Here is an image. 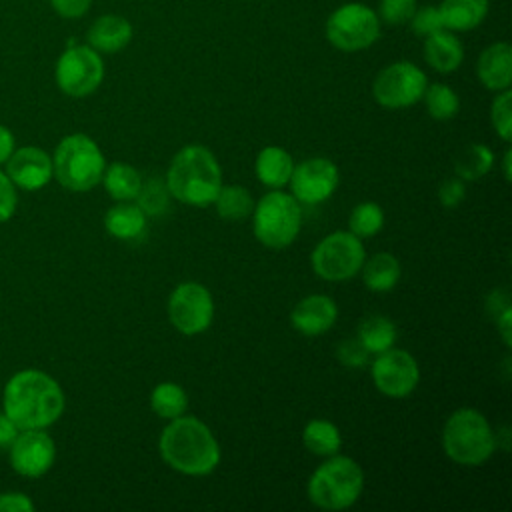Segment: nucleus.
<instances>
[{"instance_id": "1", "label": "nucleus", "mask_w": 512, "mask_h": 512, "mask_svg": "<svg viewBox=\"0 0 512 512\" xmlns=\"http://www.w3.org/2000/svg\"><path fill=\"white\" fill-rule=\"evenodd\" d=\"M66 406L60 384L46 372L24 368L4 386L2 412L20 430H46L62 416Z\"/></svg>"}, {"instance_id": "2", "label": "nucleus", "mask_w": 512, "mask_h": 512, "mask_svg": "<svg viewBox=\"0 0 512 512\" xmlns=\"http://www.w3.org/2000/svg\"><path fill=\"white\" fill-rule=\"evenodd\" d=\"M162 460L186 476H206L220 462V446L212 430L196 416H178L158 440Z\"/></svg>"}, {"instance_id": "3", "label": "nucleus", "mask_w": 512, "mask_h": 512, "mask_svg": "<svg viewBox=\"0 0 512 512\" xmlns=\"http://www.w3.org/2000/svg\"><path fill=\"white\" fill-rule=\"evenodd\" d=\"M220 186L222 170L208 148L188 144L174 154L166 172V188L170 196L202 208L214 202Z\"/></svg>"}, {"instance_id": "4", "label": "nucleus", "mask_w": 512, "mask_h": 512, "mask_svg": "<svg viewBox=\"0 0 512 512\" xmlns=\"http://www.w3.org/2000/svg\"><path fill=\"white\" fill-rule=\"evenodd\" d=\"M444 454L460 466H480L496 450V436L476 408L454 410L442 428Z\"/></svg>"}, {"instance_id": "5", "label": "nucleus", "mask_w": 512, "mask_h": 512, "mask_svg": "<svg viewBox=\"0 0 512 512\" xmlns=\"http://www.w3.org/2000/svg\"><path fill=\"white\" fill-rule=\"evenodd\" d=\"M106 160L98 144L86 134L64 136L52 156V174L70 192L92 190L104 174Z\"/></svg>"}, {"instance_id": "6", "label": "nucleus", "mask_w": 512, "mask_h": 512, "mask_svg": "<svg viewBox=\"0 0 512 512\" xmlns=\"http://www.w3.org/2000/svg\"><path fill=\"white\" fill-rule=\"evenodd\" d=\"M364 472L348 456L332 454L322 462L308 480V498L320 510L350 508L362 494Z\"/></svg>"}, {"instance_id": "7", "label": "nucleus", "mask_w": 512, "mask_h": 512, "mask_svg": "<svg viewBox=\"0 0 512 512\" xmlns=\"http://www.w3.org/2000/svg\"><path fill=\"white\" fill-rule=\"evenodd\" d=\"M252 212V230L260 244L278 250L296 240L302 226V208L292 194L280 188L266 192Z\"/></svg>"}, {"instance_id": "8", "label": "nucleus", "mask_w": 512, "mask_h": 512, "mask_svg": "<svg viewBox=\"0 0 512 512\" xmlns=\"http://www.w3.org/2000/svg\"><path fill=\"white\" fill-rule=\"evenodd\" d=\"M326 40L340 52H360L370 48L382 32V22L374 8L364 2H346L334 8L326 20Z\"/></svg>"}, {"instance_id": "9", "label": "nucleus", "mask_w": 512, "mask_h": 512, "mask_svg": "<svg viewBox=\"0 0 512 512\" xmlns=\"http://www.w3.org/2000/svg\"><path fill=\"white\" fill-rule=\"evenodd\" d=\"M366 260L362 238L350 230H338L324 236L312 250L310 262L316 276L328 282H342L356 276Z\"/></svg>"}, {"instance_id": "10", "label": "nucleus", "mask_w": 512, "mask_h": 512, "mask_svg": "<svg viewBox=\"0 0 512 512\" xmlns=\"http://www.w3.org/2000/svg\"><path fill=\"white\" fill-rule=\"evenodd\" d=\"M54 78L58 88L72 98H84L96 92L104 80V60L100 52H96L88 44H72L68 46L54 70Z\"/></svg>"}, {"instance_id": "11", "label": "nucleus", "mask_w": 512, "mask_h": 512, "mask_svg": "<svg viewBox=\"0 0 512 512\" xmlns=\"http://www.w3.org/2000/svg\"><path fill=\"white\" fill-rule=\"evenodd\" d=\"M428 78L422 68L410 60H398L382 68L372 82L374 100L388 110L414 106L422 100Z\"/></svg>"}, {"instance_id": "12", "label": "nucleus", "mask_w": 512, "mask_h": 512, "mask_svg": "<svg viewBox=\"0 0 512 512\" xmlns=\"http://www.w3.org/2000/svg\"><path fill=\"white\" fill-rule=\"evenodd\" d=\"M170 324L184 336H196L212 324L214 300L200 282L178 284L168 298Z\"/></svg>"}, {"instance_id": "13", "label": "nucleus", "mask_w": 512, "mask_h": 512, "mask_svg": "<svg viewBox=\"0 0 512 512\" xmlns=\"http://www.w3.org/2000/svg\"><path fill=\"white\" fill-rule=\"evenodd\" d=\"M372 380L384 396L406 398L420 382V368L410 352L388 348L376 354L372 362Z\"/></svg>"}, {"instance_id": "14", "label": "nucleus", "mask_w": 512, "mask_h": 512, "mask_svg": "<svg viewBox=\"0 0 512 512\" xmlns=\"http://www.w3.org/2000/svg\"><path fill=\"white\" fill-rule=\"evenodd\" d=\"M338 182L340 172L336 164L328 158L316 156L294 166L288 184L292 188V196L300 204L314 206L328 200L336 192Z\"/></svg>"}, {"instance_id": "15", "label": "nucleus", "mask_w": 512, "mask_h": 512, "mask_svg": "<svg viewBox=\"0 0 512 512\" xmlns=\"http://www.w3.org/2000/svg\"><path fill=\"white\" fill-rule=\"evenodd\" d=\"M10 464L16 474L26 478L44 476L56 460V444L42 428L20 430L10 450Z\"/></svg>"}, {"instance_id": "16", "label": "nucleus", "mask_w": 512, "mask_h": 512, "mask_svg": "<svg viewBox=\"0 0 512 512\" xmlns=\"http://www.w3.org/2000/svg\"><path fill=\"white\" fill-rule=\"evenodd\" d=\"M8 178L16 188L34 192L44 188L52 178V158L38 146H22L6 160Z\"/></svg>"}, {"instance_id": "17", "label": "nucleus", "mask_w": 512, "mask_h": 512, "mask_svg": "<svg viewBox=\"0 0 512 512\" xmlns=\"http://www.w3.org/2000/svg\"><path fill=\"white\" fill-rule=\"evenodd\" d=\"M336 318V302L326 294H310L302 298L290 312V322L302 336H320L328 332Z\"/></svg>"}, {"instance_id": "18", "label": "nucleus", "mask_w": 512, "mask_h": 512, "mask_svg": "<svg viewBox=\"0 0 512 512\" xmlns=\"http://www.w3.org/2000/svg\"><path fill=\"white\" fill-rule=\"evenodd\" d=\"M480 84L492 92L508 90L512 84V48L508 42H492L476 60Z\"/></svg>"}, {"instance_id": "19", "label": "nucleus", "mask_w": 512, "mask_h": 512, "mask_svg": "<svg viewBox=\"0 0 512 512\" xmlns=\"http://www.w3.org/2000/svg\"><path fill=\"white\" fill-rule=\"evenodd\" d=\"M132 36L134 28L128 18L120 14H102L90 24L86 44L100 54H116L132 42Z\"/></svg>"}, {"instance_id": "20", "label": "nucleus", "mask_w": 512, "mask_h": 512, "mask_svg": "<svg viewBox=\"0 0 512 512\" xmlns=\"http://www.w3.org/2000/svg\"><path fill=\"white\" fill-rule=\"evenodd\" d=\"M424 60L440 74H450L460 68L464 60V46L456 32L438 30L424 38Z\"/></svg>"}, {"instance_id": "21", "label": "nucleus", "mask_w": 512, "mask_h": 512, "mask_svg": "<svg viewBox=\"0 0 512 512\" xmlns=\"http://www.w3.org/2000/svg\"><path fill=\"white\" fill-rule=\"evenodd\" d=\"M490 0H442L438 4L442 24L452 32H470L488 16Z\"/></svg>"}, {"instance_id": "22", "label": "nucleus", "mask_w": 512, "mask_h": 512, "mask_svg": "<svg viewBox=\"0 0 512 512\" xmlns=\"http://www.w3.org/2000/svg\"><path fill=\"white\" fill-rule=\"evenodd\" d=\"M104 228L116 240H138L146 232V214L130 200L118 202L104 214Z\"/></svg>"}, {"instance_id": "23", "label": "nucleus", "mask_w": 512, "mask_h": 512, "mask_svg": "<svg viewBox=\"0 0 512 512\" xmlns=\"http://www.w3.org/2000/svg\"><path fill=\"white\" fill-rule=\"evenodd\" d=\"M254 170H256L258 180L264 186L276 190L290 182L294 162H292V156L288 150H284L280 146H266L258 152Z\"/></svg>"}, {"instance_id": "24", "label": "nucleus", "mask_w": 512, "mask_h": 512, "mask_svg": "<svg viewBox=\"0 0 512 512\" xmlns=\"http://www.w3.org/2000/svg\"><path fill=\"white\" fill-rule=\"evenodd\" d=\"M360 272H362V280L368 290L390 292L398 284L402 268L394 254L378 252V254L370 256L368 260H364Z\"/></svg>"}, {"instance_id": "25", "label": "nucleus", "mask_w": 512, "mask_h": 512, "mask_svg": "<svg viewBox=\"0 0 512 512\" xmlns=\"http://www.w3.org/2000/svg\"><path fill=\"white\" fill-rule=\"evenodd\" d=\"M100 182L104 184L110 198H114L118 202H128V200H134L136 194L140 192L142 176L130 164L112 162L110 166L104 168Z\"/></svg>"}, {"instance_id": "26", "label": "nucleus", "mask_w": 512, "mask_h": 512, "mask_svg": "<svg viewBox=\"0 0 512 512\" xmlns=\"http://www.w3.org/2000/svg\"><path fill=\"white\" fill-rule=\"evenodd\" d=\"M358 342L366 348L368 354H380L388 348L394 346L396 342V326L390 318L374 314L364 318L358 324V332H356Z\"/></svg>"}, {"instance_id": "27", "label": "nucleus", "mask_w": 512, "mask_h": 512, "mask_svg": "<svg viewBox=\"0 0 512 512\" xmlns=\"http://www.w3.org/2000/svg\"><path fill=\"white\" fill-rule=\"evenodd\" d=\"M302 442L308 452L328 458L332 454H338L342 446V436L334 422L324 418H314L304 426Z\"/></svg>"}, {"instance_id": "28", "label": "nucleus", "mask_w": 512, "mask_h": 512, "mask_svg": "<svg viewBox=\"0 0 512 512\" xmlns=\"http://www.w3.org/2000/svg\"><path fill=\"white\" fill-rule=\"evenodd\" d=\"M150 408L158 418L174 420L188 408V394L176 382H160L150 394Z\"/></svg>"}, {"instance_id": "29", "label": "nucleus", "mask_w": 512, "mask_h": 512, "mask_svg": "<svg viewBox=\"0 0 512 512\" xmlns=\"http://www.w3.org/2000/svg\"><path fill=\"white\" fill-rule=\"evenodd\" d=\"M216 212L224 220H242L254 210V198L248 192V188L238 184L220 186L214 202Z\"/></svg>"}, {"instance_id": "30", "label": "nucleus", "mask_w": 512, "mask_h": 512, "mask_svg": "<svg viewBox=\"0 0 512 512\" xmlns=\"http://www.w3.org/2000/svg\"><path fill=\"white\" fill-rule=\"evenodd\" d=\"M494 154L484 144H470L460 152V156L454 162V172L460 180L472 182L482 176H486L492 170Z\"/></svg>"}, {"instance_id": "31", "label": "nucleus", "mask_w": 512, "mask_h": 512, "mask_svg": "<svg viewBox=\"0 0 512 512\" xmlns=\"http://www.w3.org/2000/svg\"><path fill=\"white\" fill-rule=\"evenodd\" d=\"M422 100H424L426 112L434 120H450L460 110L458 94L454 92V88H450L448 84H442V82L428 84L422 94Z\"/></svg>"}, {"instance_id": "32", "label": "nucleus", "mask_w": 512, "mask_h": 512, "mask_svg": "<svg viewBox=\"0 0 512 512\" xmlns=\"http://www.w3.org/2000/svg\"><path fill=\"white\" fill-rule=\"evenodd\" d=\"M384 226V212L376 202H360L352 208L348 228L358 238H370Z\"/></svg>"}, {"instance_id": "33", "label": "nucleus", "mask_w": 512, "mask_h": 512, "mask_svg": "<svg viewBox=\"0 0 512 512\" xmlns=\"http://www.w3.org/2000/svg\"><path fill=\"white\" fill-rule=\"evenodd\" d=\"M168 198H170V192L166 188V182L152 178L148 182H142L140 192L136 194L134 200L146 216H154L168 208Z\"/></svg>"}, {"instance_id": "34", "label": "nucleus", "mask_w": 512, "mask_h": 512, "mask_svg": "<svg viewBox=\"0 0 512 512\" xmlns=\"http://www.w3.org/2000/svg\"><path fill=\"white\" fill-rule=\"evenodd\" d=\"M490 122L496 130V134L504 142L512 140V92H510V88L496 92V98L492 100V106H490Z\"/></svg>"}, {"instance_id": "35", "label": "nucleus", "mask_w": 512, "mask_h": 512, "mask_svg": "<svg viewBox=\"0 0 512 512\" xmlns=\"http://www.w3.org/2000/svg\"><path fill=\"white\" fill-rule=\"evenodd\" d=\"M418 0H380L376 14L386 26H404L412 18Z\"/></svg>"}, {"instance_id": "36", "label": "nucleus", "mask_w": 512, "mask_h": 512, "mask_svg": "<svg viewBox=\"0 0 512 512\" xmlns=\"http://www.w3.org/2000/svg\"><path fill=\"white\" fill-rule=\"evenodd\" d=\"M410 24V30L420 36V38H426L438 30L444 28L442 24V16H440V10L438 6H432V4H426V6H416L412 18L408 20Z\"/></svg>"}, {"instance_id": "37", "label": "nucleus", "mask_w": 512, "mask_h": 512, "mask_svg": "<svg viewBox=\"0 0 512 512\" xmlns=\"http://www.w3.org/2000/svg\"><path fill=\"white\" fill-rule=\"evenodd\" d=\"M368 352L358 338H346L336 346V358L346 368H364L368 364Z\"/></svg>"}, {"instance_id": "38", "label": "nucleus", "mask_w": 512, "mask_h": 512, "mask_svg": "<svg viewBox=\"0 0 512 512\" xmlns=\"http://www.w3.org/2000/svg\"><path fill=\"white\" fill-rule=\"evenodd\" d=\"M16 206H18L16 186L12 184L8 174L0 170V224L8 222L14 216Z\"/></svg>"}, {"instance_id": "39", "label": "nucleus", "mask_w": 512, "mask_h": 512, "mask_svg": "<svg viewBox=\"0 0 512 512\" xmlns=\"http://www.w3.org/2000/svg\"><path fill=\"white\" fill-rule=\"evenodd\" d=\"M466 196V186L464 180H460L458 176L454 178H446L440 188H438V200L444 208H456Z\"/></svg>"}, {"instance_id": "40", "label": "nucleus", "mask_w": 512, "mask_h": 512, "mask_svg": "<svg viewBox=\"0 0 512 512\" xmlns=\"http://www.w3.org/2000/svg\"><path fill=\"white\" fill-rule=\"evenodd\" d=\"M34 502L24 492H2L0 512H32Z\"/></svg>"}, {"instance_id": "41", "label": "nucleus", "mask_w": 512, "mask_h": 512, "mask_svg": "<svg viewBox=\"0 0 512 512\" xmlns=\"http://www.w3.org/2000/svg\"><path fill=\"white\" fill-rule=\"evenodd\" d=\"M50 4L62 18H80L90 10L92 0H50Z\"/></svg>"}, {"instance_id": "42", "label": "nucleus", "mask_w": 512, "mask_h": 512, "mask_svg": "<svg viewBox=\"0 0 512 512\" xmlns=\"http://www.w3.org/2000/svg\"><path fill=\"white\" fill-rule=\"evenodd\" d=\"M20 428L4 414L0 412V452H8L12 442L16 440Z\"/></svg>"}, {"instance_id": "43", "label": "nucleus", "mask_w": 512, "mask_h": 512, "mask_svg": "<svg viewBox=\"0 0 512 512\" xmlns=\"http://www.w3.org/2000/svg\"><path fill=\"white\" fill-rule=\"evenodd\" d=\"M494 320H496V328L502 336V342L510 348V344H512V338H510L512 336V306L504 308Z\"/></svg>"}, {"instance_id": "44", "label": "nucleus", "mask_w": 512, "mask_h": 512, "mask_svg": "<svg viewBox=\"0 0 512 512\" xmlns=\"http://www.w3.org/2000/svg\"><path fill=\"white\" fill-rule=\"evenodd\" d=\"M14 144H16V142H14V134L10 132V128H6V126L0 124V166L6 164V160H8V158L12 156V152L16 150Z\"/></svg>"}, {"instance_id": "45", "label": "nucleus", "mask_w": 512, "mask_h": 512, "mask_svg": "<svg viewBox=\"0 0 512 512\" xmlns=\"http://www.w3.org/2000/svg\"><path fill=\"white\" fill-rule=\"evenodd\" d=\"M508 306H510V298L504 290H494L486 302V310L492 314V318H496Z\"/></svg>"}, {"instance_id": "46", "label": "nucleus", "mask_w": 512, "mask_h": 512, "mask_svg": "<svg viewBox=\"0 0 512 512\" xmlns=\"http://www.w3.org/2000/svg\"><path fill=\"white\" fill-rule=\"evenodd\" d=\"M510 158H512V152H510V148H506V152H504V158H502L504 180H510Z\"/></svg>"}]
</instances>
